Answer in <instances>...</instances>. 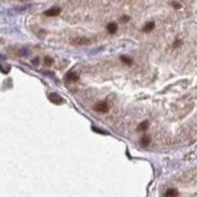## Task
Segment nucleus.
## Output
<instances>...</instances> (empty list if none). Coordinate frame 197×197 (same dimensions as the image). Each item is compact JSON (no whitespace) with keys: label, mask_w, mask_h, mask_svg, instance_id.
<instances>
[{"label":"nucleus","mask_w":197,"mask_h":197,"mask_svg":"<svg viewBox=\"0 0 197 197\" xmlns=\"http://www.w3.org/2000/svg\"><path fill=\"white\" fill-rule=\"evenodd\" d=\"M90 42H91V41L87 38H84V37H77V38H73L70 41V44H72L73 46H87Z\"/></svg>","instance_id":"1"},{"label":"nucleus","mask_w":197,"mask_h":197,"mask_svg":"<svg viewBox=\"0 0 197 197\" xmlns=\"http://www.w3.org/2000/svg\"><path fill=\"white\" fill-rule=\"evenodd\" d=\"M94 109H95V111H98V113H108L109 106L106 102L103 101V102H99V103H97L95 104Z\"/></svg>","instance_id":"2"},{"label":"nucleus","mask_w":197,"mask_h":197,"mask_svg":"<svg viewBox=\"0 0 197 197\" xmlns=\"http://www.w3.org/2000/svg\"><path fill=\"white\" fill-rule=\"evenodd\" d=\"M60 13H61L60 7H52V8L44 11V16H46V17H55V16H58Z\"/></svg>","instance_id":"3"},{"label":"nucleus","mask_w":197,"mask_h":197,"mask_svg":"<svg viewBox=\"0 0 197 197\" xmlns=\"http://www.w3.org/2000/svg\"><path fill=\"white\" fill-rule=\"evenodd\" d=\"M48 100L51 102L52 104H63V102H64L63 98H61L58 94H55V93L49 94Z\"/></svg>","instance_id":"4"},{"label":"nucleus","mask_w":197,"mask_h":197,"mask_svg":"<svg viewBox=\"0 0 197 197\" xmlns=\"http://www.w3.org/2000/svg\"><path fill=\"white\" fill-rule=\"evenodd\" d=\"M118 24L115 23H109L108 26H106V30H108V32L109 34H115L116 31H118Z\"/></svg>","instance_id":"5"},{"label":"nucleus","mask_w":197,"mask_h":197,"mask_svg":"<svg viewBox=\"0 0 197 197\" xmlns=\"http://www.w3.org/2000/svg\"><path fill=\"white\" fill-rule=\"evenodd\" d=\"M154 28H155V23H154V22H148V23L144 26L143 31L145 32V33H149V32L153 31Z\"/></svg>","instance_id":"6"},{"label":"nucleus","mask_w":197,"mask_h":197,"mask_svg":"<svg viewBox=\"0 0 197 197\" xmlns=\"http://www.w3.org/2000/svg\"><path fill=\"white\" fill-rule=\"evenodd\" d=\"M148 127H149V122L145 120V121H143L142 123H140L138 125V127H137V131H139V132H143V131H145L148 129Z\"/></svg>","instance_id":"7"},{"label":"nucleus","mask_w":197,"mask_h":197,"mask_svg":"<svg viewBox=\"0 0 197 197\" xmlns=\"http://www.w3.org/2000/svg\"><path fill=\"white\" fill-rule=\"evenodd\" d=\"M150 142H151V139H150V137L149 136H147V135H144L142 138L140 139V144L143 147H147L150 144Z\"/></svg>","instance_id":"8"},{"label":"nucleus","mask_w":197,"mask_h":197,"mask_svg":"<svg viewBox=\"0 0 197 197\" xmlns=\"http://www.w3.org/2000/svg\"><path fill=\"white\" fill-rule=\"evenodd\" d=\"M66 79L68 81H77L79 79V76L76 73H74V72H69L66 75Z\"/></svg>","instance_id":"9"},{"label":"nucleus","mask_w":197,"mask_h":197,"mask_svg":"<svg viewBox=\"0 0 197 197\" xmlns=\"http://www.w3.org/2000/svg\"><path fill=\"white\" fill-rule=\"evenodd\" d=\"M120 60L123 62L124 64H127V65H132V63H133V61H132V59L130 58V57L128 56H125V55H122L120 57Z\"/></svg>","instance_id":"10"},{"label":"nucleus","mask_w":197,"mask_h":197,"mask_svg":"<svg viewBox=\"0 0 197 197\" xmlns=\"http://www.w3.org/2000/svg\"><path fill=\"white\" fill-rule=\"evenodd\" d=\"M165 195L166 196H176V195H178V192L176 191V189L169 188L168 190H167V192L165 193Z\"/></svg>","instance_id":"11"},{"label":"nucleus","mask_w":197,"mask_h":197,"mask_svg":"<svg viewBox=\"0 0 197 197\" xmlns=\"http://www.w3.org/2000/svg\"><path fill=\"white\" fill-rule=\"evenodd\" d=\"M53 63V59L51 58V57H49V56H47L44 58V64L47 66H50L51 64Z\"/></svg>","instance_id":"12"},{"label":"nucleus","mask_w":197,"mask_h":197,"mask_svg":"<svg viewBox=\"0 0 197 197\" xmlns=\"http://www.w3.org/2000/svg\"><path fill=\"white\" fill-rule=\"evenodd\" d=\"M181 44H182V41H180V39H176V41H174L173 42V47H174V48H176V47H178V46H181Z\"/></svg>","instance_id":"13"},{"label":"nucleus","mask_w":197,"mask_h":197,"mask_svg":"<svg viewBox=\"0 0 197 197\" xmlns=\"http://www.w3.org/2000/svg\"><path fill=\"white\" fill-rule=\"evenodd\" d=\"M121 22H123V23H126V22H128L129 21V17L128 16H126V15H124V16H122L121 17Z\"/></svg>","instance_id":"14"},{"label":"nucleus","mask_w":197,"mask_h":197,"mask_svg":"<svg viewBox=\"0 0 197 197\" xmlns=\"http://www.w3.org/2000/svg\"><path fill=\"white\" fill-rule=\"evenodd\" d=\"M171 5H173V6L174 7V8H176V9H179L181 7V5L180 4H178V3H176V2H173V3H171Z\"/></svg>","instance_id":"15"}]
</instances>
